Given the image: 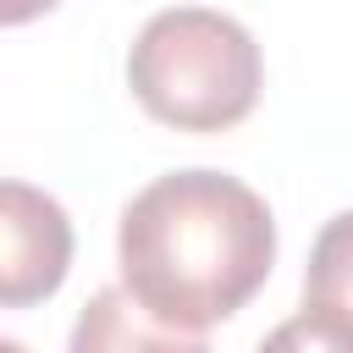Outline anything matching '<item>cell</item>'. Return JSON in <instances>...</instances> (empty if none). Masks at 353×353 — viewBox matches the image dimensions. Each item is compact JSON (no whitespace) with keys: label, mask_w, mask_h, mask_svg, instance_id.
Returning a JSON list of instances; mask_svg holds the SVG:
<instances>
[{"label":"cell","mask_w":353,"mask_h":353,"mask_svg":"<svg viewBox=\"0 0 353 353\" xmlns=\"http://www.w3.org/2000/svg\"><path fill=\"white\" fill-rule=\"evenodd\" d=\"M121 292L176 331L232 320L276 265V215L232 171L188 165L138 188L116 226Z\"/></svg>","instance_id":"cell-1"},{"label":"cell","mask_w":353,"mask_h":353,"mask_svg":"<svg viewBox=\"0 0 353 353\" xmlns=\"http://www.w3.org/2000/svg\"><path fill=\"white\" fill-rule=\"evenodd\" d=\"M132 99L176 132H226L254 116L265 88L259 39L215 6L154 11L127 50Z\"/></svg>","instance_id":"cell-2"},{"label":"cell","mask_w":353,"mask_h":353,"mask_svg":"<svg viewBox=\"0 0 353 353\" xmlns=\"http://www.w3.org/2000/svg\"><path fill=\"white\" fill-rule=\"evenodd\" d=\"M72 215L55 193L0 176V309H33L72 270Z\"/></svg>","instance_id":"cell-3"},{"label":"cell","mask_w":353,"mask_h":353,"mask_svg":"<svg viewBox=\"0 0 353 353\" xmlns=\"http://www.w3.org/2000/svg\"><path fill=\"white\" fill-rule=\"evenodd\" d=\"M66 353H210V342L199 331H176L160 325L154 314H143L121 287H105L83 303V314L72 320V342Z\"/></svg>","instance_id":"cell-4"},{"label":"cell","mask_w":353,"mask_h":353,"mask_svg":"<svg viewBox=\"0 0 353 353\" xmlns=\"http://www.w3.org/2000/svg\"><path fill=\"white\" fill-rule=\"evenodd\" d=\"M303 309L331 320L342 336H353V210L320 226L303 270Z\"/></svg>","instance_id":"cell-5"},{"label":"cell","mask_w":353,"mask_h":353,"mask_svg":"<svg viewBox=\"0 0 353 353\" xmlns=\"http://www.w3.org/2000/svg\"><path fill=\"white\" fill-rule=\"evenodd\" d=\"M259 353H353V336H342L331 320L298 309L292 320H281V325L259 342Z\"/></svg>","instance_id":"cell-6"},{"label":"cell","mask_w":353,"mask_h":353,"mask_svg":"<svg viewBox=\"0 0 353 353\" xmlns=\"http://www.w3.org/2000/svg\"><path fill=\"white\" fill-rule=\"evenodd\" d=\"M61 0H0V28H22V22H33V17H44V11H55Z\"/></svg>","instance_id":"cell-7"},{"label":"cell","mask_w":353,"mask_h":353,"mask_svg":"<svg viewBox=\"0 0 353 353\" xmlns=\"http://www.w3.org/2000/svg\"><path fill=\"white\" fill-rule=\"evenodd\" d=\"M0 353H28L22 342H11V336H0Z\"/></svg>","instance_id":"cell-8"}]
</instances>
